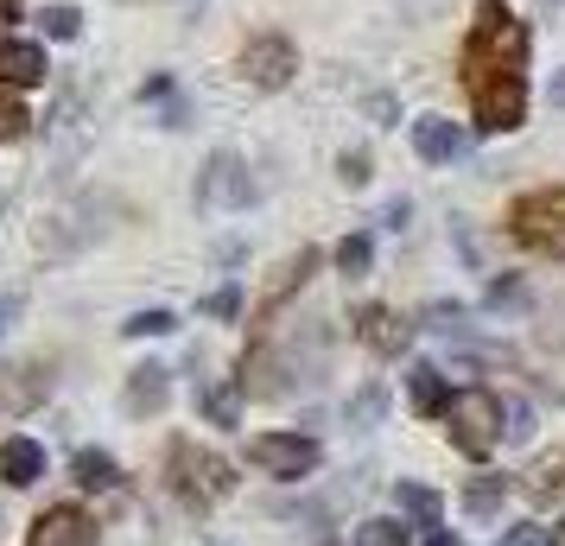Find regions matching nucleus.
Listing matches in <instances>:
<instances>
[{"label":"nucleus","instance_id":"obj_1","mask_svg":"<svg viewBox=\"0 0 565 546\" xmlns=\"http://www.w3.org/2000/svg\"><path fill=\"white\" fill-rule=\"evenodd\" d=\"M521 64H527V26L502 0H477V26H470V45H463V83L502 77V71H521Z\"/></svg>","mask_w":565,"mask_h":546},{"label":"nucleus","instance_id":"obj_2","mask_svg":"<svg viewBox=\"0 0 565 546\" xmlns=\"http://www.w3.org/2000/svg\"><path fill=\"white\" fill-rule=\"evenodd\" d=\"M166 470H172V490L191 502V508H210V502H223V495L235 490V470L216 458V451H204V445L179 439L172 451H166Z\"/></svg>","mask_w":565,"mask_h":546},{"label":"nucleus","instance_id":"obj_3","mask_svg":"<svg viewBox=\"0 0 565 546\" xmlns=\"http://www.w3.org/2000/svg\"><path fill=\"white\" fill-rule=\"evenodd\" d=\"M445 419H451V445H458L463 458H489L495 445H502V400L489 388H463L451 394V407H445Z\"/></svg>","mask_w":565,"mask_h":546},{"label":"nucleus","instance_id":"obj_4","mask_svg":"<svg viewBox=\"0 0 565 546\" xmlns=\"http://www.w3.org/2000/svg\"><path fill=\"white\" fill-rule=\"evenodd\" d=\"M509 229L527 242V248H553V255H565V184L553 191H527V197H514L509 210Z\"/></svg>","mask_w":565,"mask_h":546},{"label":"nucleus","instance_id":"obj_5","mask_svg":"<svg viewBox=\"0 0 565 546\" xmlns=\"http://www.w3.org/2000/svg\"><path fill=\"white\" fill-rule=\"evenodd\" d=\"M318 439H306V432H255L248 439V464L267 470V477H280V483H299V477H311L318 470Z\"/></svg>","mask_w":565,"mask_h":546},{"label":"nucleus","instance_id":"obj_6","mask_svg":"<svg viewBox=\"0 0 565 546\" xmlns=\"http://www.w3.org/2000/svg\"><path fill=\"white\" fill-rule=\"evenodd\" d=\"M470 108H477V128H483V133L521 128V108H527V77H521V71L477 77V83H470Z\"/></svg>","mask_w":565,"mask_h":546},{"label":"nucleus","instance_id":"obj_7","mask_svg":"<svg viewBox=\"0 0 565 546\" xmlns=\"http://www.w3.org/2000/svg\"><path fill=\"white\" fill-rule=\"evenodd\" d=\"M292 71H299V52H292V39H280V32H260V39L242 45V77L255 83V89H286Z\"/></svg>","mask_w":565,"mask_h":546},{"label":"nucleus","instance_id":"obj_8","mask_svg":"<svg viewBox=\"0 0 565 546\" xmlns=\"http://www.w3.org/2000/svg\"><path fill=\"white\" fill-rule=\"evenodd\" d=\"M356 338L369 343L375 356H401V350L413 343V324L394 312V306H362L356 312Z\"/></svg>","mask_w":565,"mask_h":546},{"label":"nucleus","instance_id":"obj_9","mask_svg":"<svg viewBox=\"0 0 565 546\" xmlns=\"http://www.w3.org/2000/svg\"><path fill=\"white\" fill-rule=\"evenodd\" d=\"M89 540H96V521L83 515V508H71V502H57V508H45V515L32 521L26 546H89Z\"/></svg>","mask_w":565,"mask_h":546},{"label":"nucleus","instance_id":"obj_10","mask_svg":"<svg viewBox=\"0 0 565 546\" xmlns=\"http://www.w3.org/2000/svg\"><path fill=\"white\" fill-rule=\"evenodd\" d=\"M198 204H248V172L235 153H210L204 179H198Z\"/></svg>","mask_w":565,"mask_h":546},{"label":"nucleus","instance_id":"obj_11","mask_svg":"<svg viewBox=\"0 0 565 546\" xmlns=\"http://www.w3.org/2000/svg\"><path fill=\"white\" fill-rule=\"evenodd\" d=\"M45 45H32V39H0V83L7 89H32V83H45Z\"/></svg>","mask_w":565,"mask_h":546},{"label":"nucleus","instance_id":"obj_12","mask_svg":"<svg viewBox=\"0 0 565 546\" xmlns=\"http://www.w3.org/2000/svg\"><path fill=\"white\" fill-rule=\"evenodd\" d=\"M413 153L426 159V165H451L463 153V133L445 121V115H419L413 121Z\"/></svg>","mask_w":565,"mask_h":546},{"label":"nucleus","instance_id":"obj_13","mask_svg":"<svg viewBox=\"0 0 565 546\" xmlns=\"http://www.w3.org/2000/svg\"><path fill=\"white\" fill-rule=\"evenodd\" d=\"M45 394H52V368H39V363L7 368L0 375V414H26L32 400H45Z\"/></svg>","mask_w":565,"mask_h":546},{"label":"nucleus","instance_id":"obj_14","mask_svg":"<svg viewBox=\"0 0 565 546\" xmlns=\"http://www.w3.org/2000/svg\"><path fill=\"white\" fill-rule=\"evenodd\" d=\"M0 477L13 483V490H26L45 477V445L26 439V432H13V439H0Z\"/></svg>","mask_w":565,"mask_h":546},{"label":"nucleus","instance_id":"obj_15","mask_svg":"<svg viewBox=\"0 0 565 546\" xmlns=\"http://www.w3.org/2000/svg\"><path fill=\"white\" fill-rule=\"evenodd\" d=\"M166 394H172L166 368L147 363V368H134V375H128V388H121V407H128V414H159V407H166Z\"/></svg>","mask_w":565,"mask_h":546},{"label":"nucleus","instance_id":"obj_16","mask_svg":"<svg viewBox=\"0 0 565 546\" xmlns=\"http://www.w3.org/2000/svg\"><path fill=\"white\" fill-rule=\"evenodd\" d=\"M311 274H318V248H299V255H286V260H280V274H274V287L260 292V318L274 312V306L286 299V292H299V287H306Z\"/></svg>","mask_w":565,"mask_h":546},{"label":"nucleus","instance_id":"obj_17","mask_svg":"<svg viewBox=\"0 0 565 546\" xmlns=\"http://www.w3.org/2000/svg\"><path fill=\"white\" fill-rule=\"evenodd\" d=\"M407 400H413V414H445L451 407V394H445V375H438L433 363H413L407 368Z\"/></svg>","mask_w":565,"mask_h":546},{"label":"nucleus","instance_id":"obj_18","mask_svg":"<svg viewBox=\"0 0 565 546\" xmlns=\"http://www.w3.org/2000/svg\"><path fill=\"white\" fill-rule=\"evenodd\" d=\"M394 508H401L413 527H438V515H445L438 490H426V483H394Z\"/></svg>","mask_w":565,"mask_h":546},{"label":"nucleus","instance_id":"obj_19","mask_svg":"<svg viewBox=\"0 0 565 546\" xmlns=\"http://www.w3.org/2000/svg\"><path fill=\"white\" fill-rule=\"evenodd\" d=\"M502 495H509V483H502V477H470V483H463V515L495 521V508H502Z\"/></svg>","mask_w":565,"mask_h":546},{"label":"nucleus","instance_id":"obj_20","mask_svg":"<svg viewBox=\"0 0 565 546\" xmlns=\"http://www.w3.org/2000/svg\"><path fill=\"white\" fill-rule=\"evenodd\" d=\"M521 490L534 495V502H559L565 495V458H540L534 470H527V483Z\"/></svg>","mask_w":565,"mask_h":546},{"label":"nucleus","instance_id":"obj_21","mask_svg":"<svg viewBox=\"0 0 565 546\" xmlns=\"http://www.w3.org/2000/svg\"><path fill=\"white\" fill-rule=\"evenodd\" d=\"M77 483L83 490H115L121 483V464L108 451H77Z\"/></svg>","mask_w":565,"mask_h":546},{"label":"nucleus","instance_id":"obj_22","mask_svg":"<svg viewBox=\"0 0 565 546\" xmlns=\"http://www.w3.org/2000/svg\"><path fill=\"white\" fill-rule=\"evenodd\" d=\"M413 540V521H394V515H375L356 527V546H407Z\"/></svg>","mask_w":565,"mask_h":546},{"label":"nucleus","instance_id":"obj_23","mask_svg":"<svg viewBox=\"0 0 565 546\" xmlns=\"http://www.w3.org/2000/svg\"><path fill=\"white\" fill-rule=\"evenodd\" d=\"M369 260H375V242H369V235H343V248H337V267H343L350 280H362V274H369Z\"/></svg>","mask_w":565,"mask_h":546},{"label":"nucleus","instance_id":"obj_24","mask_svg":"<svg viewBox=\"0 0 565 546\" xmlns=\"http://www.w3.org/2000/svg\"><path fill=\"white\" fill-rule=\"evenodd\" d=\"M382 407H387V388H362L356 400H350V426H356V432H369V426L382 419Z\"/></svg>","mask_w":565,"mask_h":546},{"label":"nucleus","instance_id":"obj_25","mask_svg":"<svg viewBox=\"0 0 565 546\" xmlns=\"http://www.w3.org/2000/svg\"><path fill=\"white\" fill-rule=\"evenodd\" d=\"M495 546H559V527H546V521H527V527H509Z\"/></svg>","mask_w":565,"mask_h":546},{"label":"nucleus","instance_id":"obj_26","mask_svg":"<svg viewBox=\"0 0 565 546\" xmlns=\"http://www.w3.org/2000/svg\"><path fill=\"white\" fill-rule=\"evenodd\" d=\"M204 414L216 419V426H235V419H242V394H235V388H210L204 394Z\"/></svg>","mask_w":565,"mask_h":546},{"label":"nucleus","instance_id":"obj_27","mask_svg":"<svg viewBox=\"0 0 565 546\" xmlns=\"http://www.w3.org/2000/svg\"><path fill=\"white\" fill-rule=\"evenodd\" d=\"M121 331H128V338H166V331H179V318L172 312H134Z\"/></svg>","mask_w":565,"mask_h":546},{"label":"nucleus","instance_id":"obj_28","mask_svg":"<svg viewBox=\"0 0 565 546\" xmlns=\"http://www.w3.org/2000/svg\"><path fill=\"white\" fill-rule=\"evenodd\" d=\"M26 108L13 103V96H7V83H0V140H20V133H26Z\"/></svg>","mask_w":565,"mask_h":546},{"label":"nucleus","instance_id":"obj_29","mask_svg":"<svg viewBox=\"0 0 565 546\" xmlns=\"http://www.w3.org/2000/svg\"><path fill=\"white\" fill-rule=\"evenodd\" d=\"M45 32H52V39H77V32H83V13H71V7H52V13H45Z\"/></svg>","mask_w":565,"mask_h":546},{"label":"nucleus","instance_id":"obj_30","mask_svg":"<svg viewBox=\"0 0 565 546\" xmlns=\"http://www.w3.org/2000/svg\"><path fill=\"white\" fill-rule=\"evenodd\" d=\"M235 312H242V292H235V287H223V292H210V299H204V318H223V324H230Z\"/></svg>","mask_w":565,"mask_h":546},{"label":"nucleus","instance_id":"obj_31","mask_svg":"<svg viewBox=\"0 0 565 546\" xmlns=\"http://www.w3.org/2000/svg\"><path fill=\"white\" fill-rule=\"evenodd\" d=\"M362 115H369L375 128H394V115H401V103H394V96H369V103H362Z\"/></svg>","mask_w":565,"mask_h":546},{"label":"nucleus","instance_id":"obj_32","mask_svg":"<svg viewBox=\"0 0 565 546\" xmlns=\"http://www.w3.org/2000/svg\"><path fill=\"white\" fill-rule=\"evenodd\" d=\"M502 419H509V439H527V432H534V414H527L521 400H502Z\"/></svg>","mask_w":565,"mask_h":546},{"label":"nucleus","instance_id":"obj_33","mask_svg":"<svg viewBox=\"0 0 565 546\" xmlns=\"http://www.w3.org/2000/svg\"><path fill=\"white\" fill-rule=\"evenodd\" d=\"M337 172H343V184H356L362 191V184H369V153H343L337 159Z\"/></svg>","mask_w":565,"mask_h":546},{"label":"nucleus","instance_id":"obj_34","mask_svg":"<svg viewBox=\"0 0 565 546\" xmlns=\"http://www.w3.org/2000/svg\"><path fill=\"white\" fill-rule=\"evenodd\" d=\"M489 306H521V280H495L489 287Z\"/></svg>","mask_w":565,"mask_h":546},{"label":"nucleus","instance_id":"obj_35","mask_svg":"<svg viewBox=\"0 0 565 546\" xmlns=\"http://www.w3.org/2000/svg\"><path fill=\"white\" fill-rule=\"evenodd\" d=\"M20 312V299H13V292H7V299H0V331H7V318Z\"/></svg>","mask_w":565,"mask_h":546},{"label":"nucleus","instance_id":"obj_36","mask_svg":"<svg viewBox=\"0 0 565 546\" xmlns=\"http://www.w3.org/2000/svg\"><path fill=\"white\" fill-rule=\"evenodd\" d=\"M7 20H20V0H0V26H7Z\"/></svg>","mask_w":565,"mask_h":546},{"label":"nucleus","instance_id":"obj_37","mask_svg":"<svg viewBox=\"0 0 565 546\" xmlns=\"http://www.w3.org/2000/svg\"><path fill=\"white\" fill-rule=\"evenodd\" d=\"M553 103H559V108H565V77H559V83H553Z\"/></svg>","mask_w":565,"mask_h":546},{"label":"nucleus","instance_id":"obj_38","mask_svg":"<svg viewBox=\"0 0 565 546\" xmlns=\"http://www.w3.org/2000/svg\"><path fill=\"white\" fill-rule=\"evenodd\" d=\"M426 546H458V540H451V534H433V540H426Z\"/></svg>","mask_w":565,"mask_h":546},{"label":"nucleus","instance_id":"obj_39","mask_svg":"<svg viewBox=\"0 0 565 546\" xmlns=\"http://www.w3.org/2000/svg\"><path fill=\"white\" fill-rule=\"evenodd\" d=\"M559 546H565V527H559Z\"/></svg>","mask_w":565,"mask_h":546}]
</instances>
